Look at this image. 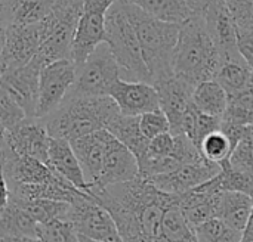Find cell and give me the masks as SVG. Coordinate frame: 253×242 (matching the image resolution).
<instances>
[{
  "label": "cell",
  "mask_w": 253,
  "mask_h": 242,
  "mask_svg": "<svg viewBox=\"0 0 253 242\" xmlns=\"http://www.w3.org/2000/svg\"><path fill=\"white\" fill-rule=\"evenodd\" d=\"M89 195L111 214L123 242H159L165 214L178 203V195L160 191L141 176L107 188L90 186Z\"/></svg>",
  "instance_id": "6da1fadb"
},
{
  "label": "cell",
  "mask_w": 253,
  "mask_h": 242,
  "mask_svg": "<svg viewBox=\"0 0 253 242\" xmlns=\"http://www.w3.org/2000/svg\"><path fill=\"white\" fill-rule=\"evenodd\" d=\"M120 115L111 96H67L56 111L43 118L50 138L73 142L93 132L108 129Z\"/></svg>",
  "instance_id": "7a4b0ae2"
},
{
  "label": "cell",
  "mask_w": 253,
  "mask_h": 242,
  "mask_svg": "<svg viewBox=\"0 0 253 242\" xmlns=\"http://www.w3.org/2000/svg\"><path fill=\"white\" fill-rule=\"evenodd\" d=\"M120 4L132 22L151 75V84L173 77V55L179 38L181 25L153 18L136 4L120 0Z\"/></svg>",
  "instance_id": "3957f363"
},
{
  "label": "cell",
  "mask_w": 253,
  "mask_h": 242,
  "mask_svg": "<svg viewBox=\"0 0 253 242\" xmlns=\"http://www.w3.org/2000/svg\"><path fill=\"white\" fill-rule=\"evenodd\" d=\"M222 56L206 30L202 16H193L181 25L173 55V74L190 86L215 80Z\"/></svg>",
  "instance_id": "277c9868"
},
{
  "label": "cell",
  "mask_w": 253,
  "mask_h": 242,
  "mask_svg": "<svg viewBox=\"0 0 253 242\" xmlns=\"http://www.w3.org/2000/svg\"><path fill=\"white\" fill-rule=\"evenodd\" d=\"M105 43L110 46L122 71V80L151 83V75L144 61L138 34L117 0L107 13Z\"/></svg>",
  "instance_id": "5b68a950"
},
{
  "label": "cell",
  "mask_w": 253,
  "mask_h": 242,
  "mask_svg": "<svg viewBox=\"0 0 253 242\" xmlns=\"http://www.w3.org/2000/svg\"><path fill=\"white\" fill-rule=\"evenodd\" d=\"M84 0H55L44 19L47 37L34 56L43 67L62 59H73V44Z\"/></svg>",
  "instance_id": "8992f818"
},
{
  "label": "cell",
  "mask_w": 253,
  "mask_h": 242,
  "mask_svg": "<svg viewBox=\"0 0 253 242\" xmlns=\"http://www.w3.org/2000/svg\"><path fill=\"white\" fill-rule=\"evenodd\" d=\"M122 80L120 67L107 43H102L96 50L77 67L74 86L70 96H110L116 83Z\"/></svg>",
  "instance_id": "52a82bcc"
},
{
  "label": "cell",
  "mask_w": 253,
  "mask_h": 242,
  "mask_svg": "<svg viewBox=\"0 0 253 242\" xmlns=\"http://www.w3.org/2000/svg\"><path fill=\"white\" fill-rule=\"evenodd\" d=\"M47 37L44 21L31 25H9L1 28V72L21 68L31 62Z\"/></svg>",
  "instance_id": "ba28073f"
},
{
  "label": "cell",
  "mask_w": 253,
  "mask_h": 242,
  "mask_svg": "<svg viewBox=\"0 0 253 242\" xmlns=\"http://www.w3.org/2000/svg\"><path fill=\"white\" fill-rule=\"evenodd\" d=\"M70 222L77 232L96 242H123L111 214L86 192H80L71 203Z\"/></svg>",
  "instance_id": "9c48e42d"
},
{
  "label": "cell",
  "mask_w": 253,
  "mask_h": 242,
  "mask_svg": "<svg viewBox=\"0 0 253 242\" xmlns=\"http://www.w3.org/2000/svg\"><path fill=\"white\" fill-rule=\"evenodd\" d=\"M76 75L77 65L73 59L56 61L42 68L36 118L43 120L59 108L74 86Z\"/></svg>",
  "instance_id": "30bf717a"
},
{
  "label": "cell",
  "mask_w": 253,
  "mask_h": 242,
  "mask_svg": "<svg viewBox=\"0 0 253 242\" xmlns=\"http://www.w3.org/2000/svg\"><path fill=\"white\" fill-rule=\"evenodd\" d=\"M117 0H84L76 38L73 44V61L82 65L99 44L105 43V22L110 7Z\"/></svg>",
  "instance_id": "8fae6325"
},
{
  "label": "cell",
  "mask_w": 253,
  "mask_h": 242,
  "mask_svg": "<svg viewBox=\"0 0 253 242\" xmlns=\"http://www.w3.org/2000/svg\"><path fill=\"white\" fill-rule=\"evenodd\" d=\"M1 142L18 155L36 158L49 166L50 135L39 118H25L18 126L1 130Z\"/></svg>",
  "instance_id": "7c38bea8"
},
{
  "label": "cell",
  "mask_w": 253,
  "mask_h": 242,
  "mask_svg": "<svg viewBox=\"0 0 253 242\" xmlns=\"http://www.w3.org/2000/svg\"><path fill=\"white\" fill-rule=\"evenodd\" d=\"M1 174L3 185L13 189L21 185H42L58 177L53 170L31 157L18 155L6 143L1 142Z\"/></svg>",
  "instance_id": "4fadbf2b"
},
{
  "label": "cell",
  "mask_w": 253,
  "mask_h": 242,
  "mask_svg": "<svg viewBox=\"0 0 253 242\" xmlns=\"http://www.w3.org/2000/svg\"><path fill=\"white\" fill-rule=\"evenodd\" d=\"M43 65L34 58L21 68L1 72L0 87L4 89L25 111L28 118H36L39 105V83Z\"/></svg>",
  "instance_id": "5bb4252c"
},
{
  "label": "cell",
  "mask_w": 253,
  "mask_h": 242,
  "mask_svg": "<svg viewBox=\"0 0 253 242\" xmlns=\"http://www.w3.org/2000/svg\"><path fill=\"white\" fill-rule=\"evenodd\" d=\"M221 172V166L208 160L194 164H185L172 173L160 174L148 179L156 188L170 195H182L193 191L203 183L216 177Z\"/></svg>",
  "instance_id": "9a60e30c"
},
{
  "label": "cell",
  "mask_w": 253,
  "mask_h": 242,
  "mask_svg": "<svg viewBox=\"0 0 253 242\" xmlns=\"http://www.w3.org/2000/svg\"><path fill=\"white\" fill-rule=\"evenodd\" d=\"M110 96L117 104L120 114L126 117H141L160 111L159 92L151 83L119 80Z\"/></svg>",
  "instance_id": "2e32d148"
},
{
  "label": "cell",
  "mask_w": 253,
  "mask_h": 242,
  "mask_svg": "<svg viewBox=\"0 0 253 242\" xmlns=\"http://www.w3.org/2000/svg\"><path fill=\"white\" fill-rule=\"evenodd\" d=\"M154 86L160 98V111L168 117L172 135H182V118L193 104L194 87L176 75Z\"/></svg>",
  "instance_id": "e0dca14e"
},
{
  "label": "cell",
  "mask_w": 253,
  "mask_h": 242,
  "mask_svg": "<svg viewBox=\"0 0 253 242\" xmlns=\"http://www.w3.org/2000/svg\"><path fill=\"white\" fill-rule=\"evenodd\" d=\"M202 18L208 33L218 46L222 59L240 56L237 46V27L227 9L225 0H213Z\"/></svg>",
  "instance_id": "ac0fdd59"
},
{
  "label": "cell",
  "mask_w": 253,
  "mask_h": 242,
  "mask_svg": "<svg viewBox=\"0 0 253 242\" xmlns=\"http://www.w3.org/2000/svg\"><path fill=\"white\" fill-rule=\"evenodd\" d=\"M138 177H139V164L136 157L133 155L132 151H129L123 143H120L114 138L108 145L99 180L90 186L107 188L113 185L132 182Z\"/></svg>",
  "instance_id": "d6986e66"
},
{
  "label": "cell",
  "mask_w": 253,
  "mask_h": 242,
  "mask_svg": "<svg viewBox=\"0 0 253 242\" xmlns=\"http://www.w3.org/2000/svg\"><path fill=\"white\" fill-rule=\"evenodd\" d=\"M113 139V133L107 129H102L70 142L83 167L89 185H95L99 180L105 154Z\"/></svg>",
  "instance_id": "ffe728a7"
},
{
  "label": "cell",
  "mask_w": 253,
  "mask_h": 242,
  "mask_svg": "<svg viewBox=\"0 0 253 242\" xmlns=\"http://www.w3.org/2000/svg\"><path fill=\"white\" fill-rule=\"evenodd\" d=\"M49 167L53 170V173L67 180L76 189L89 194L90 185L87 183L83 167L68 140L50 138Z\"/></svg>",
  "instance_id": "44dd1931"
},
{
  "label": "cell",
  "mask_w": 253,
  "mask_h": 242,
  "mask_svg": "<svg viewBox=\"0 0 253 242\" xmlns=\"http://www.w3.org/2000/svg\"><path fill=\"white\" fill-rule=\"evenodd\" d=\"M222 192L211 189L206 183L178 195V204L185 219L193 228H197L209 220L218 219V208Z\"/></svg>",
  "instance_id": "7402d4cb"
},
{
  "label": "cell",
  "mask_w": 253,
  "mask_h": 242,
  "mask_svg": "<svg viewBox=\"0 0 253 242\" xmlns=\"http://www.w3.org/2000/svg\"><path fill=\"white\" fill-rule=\"evenodd\" d=\"M55 0H0L1 28L43 22L52 12Z\"/></svg>",
  "instance_id": "603a6c76"
},
{
  "label": "cell",
  "mask_w": 253,
  "mask_h": 242,
  "mask_svg": "<svg viewBox=\"0 0 253 242\" xmlns=\"http://www.w3.org/2000/svg\"><path fill=\"white\" fill-rule=\"evenodd\" d=\"M253 213V197L245 192H222L218 219L245 234Z\"/></svg>",
  "instance_id": "cb8c5ba5"
},
{
  "label": "cell",
  "mask_w": 253,
  "mask_h": 242,
  "mask_svg": "<svg viewBox=\"0 0 253 242\" xmlns=\"http://www.w3.org/2000/svg\"><path fill=\"white\" fill-rule=\"evenodd\" d=\"M12 201L19 208H22L30 217H33L39 225H46L53 220H70L71 204L52 200H21L3 192V203Z\"/></svg>",
  "instance_id": "d4e9b609"
},
{
  "label": "cell",
  "mask_w": 253,
  "mask_h": 242,
  "mask_svg": "<svg viewBox=\"0 0 253 242\" xmlns=\"http://www.w3.org/2000/svg\"><path fill=\"white\" fill-rule=\"evenodd\" d=\"M228 101H230L228 93L216 80L200 83L199 86L194 87V92H193L194 106L200 112L211 115V117L221 118V120L225 115V111L228 108Z\"/></svg>",
  "instance_id": "484cf974"
},
{
  "label": "cell",
  "mask_w": 253,
  "mask_h": 242,
  "mask_svg": "<svg viewBox=\"0 0 253 242\" xmlns=\"http://www.w3.org/2000/svg\"><path fill=\"white\" fill-rule=\"evenodd\" d=\"M107 130H110L113 136L129 151H132L138 161L147 154L150 140L141 132L139 117H126L120 114Z\"/></svg>",
  "instance_id": "4316f807"
},
{
  "label": "cell",
  "mask_w": 253,
  "mask_h": 242,
  "mask_svg": "<svg viewBox=\"0 0 253 242\" xmlns=\"http://www.w3.org/2000/svg\"><path fill=\"white\" fill-rule=\"evenodd\" d=\"M39 228L40 225L12 201H6L1 204V211H0L1 235L39 238Z\"/></svg>",
  "instance_id": "83f0119b"
},
{
  "label": "cell",
  "mask_w": 253,
  "mask_h": 242,
  "mask_svg": "<svg viewBox=\"0 0 253 242\" xmlns=\"http://www.w3.org/2000/svg\"><path fill=\"white\" fill-rule=\"evenodd\" d=\"M215 80L225 89L228 96H233L246 90L251 86L253 72L240 55L236 58L222 59Z\"/></svg>",
  "instance_id": "f1b7e54d"
},
{
  "label": "cell",
  "mask_w": 253,
  "mask_h": 242,
  "mask_svg": "<svg viewBox=\"0 0 253 242\" xmlns=\"http://www.w3.org/2000/svg\"><path fill=\"white\" fill-rule=\"evenodd\" d=\"M144 12L165 22L179 24L182 25L190 18H193V12L190 10L185 0H127Z\"/></svg>",
  "instance_id": "f546056e"
},
{
  "label": "cell",
  "mask_w": 253,
  "mask_h": 242,
  "mask_svg": "<svg viewBox=\"0 0 253 242\" xmlns=\"http://www.w3.org/2000/svg\"><path fill=\"white\" fill-rule=\"evenodd\" d=\"M206 185L218 192H245L253 197V177L236 170L230 160L221 164V172Z\"/></svg>",
  "instance_id": "4dcf8cb0"
},
{
  "label": "cell",
  "mask_w": 253,
  "mask_h": 242,
  "mask_svg": "<svg viewBox=\"0 0 253 242\" xmlns=\"http://www.w3.org/2000/svg\"><path fill=\"white\" fill-rule=\"evenodd\" d=\"M197 242H242L243 234L230 228L219 219L209 220L194 228Z\"/></svg>",
  "instance_id": "1f68e13d"
},
{
  "label": "cell",
  "mask_w": 253,
  "mask_h": 242,
  "mask_svg": "<svg viewBox=\"0 0 253 242\" xmlns=\"http://www.w3.org/2000/svg\"><path fill=\"white\" fill-rule=\"evenodd\" d=\"M200 154L212 163L216 164H222L225 161L230 160L231 154H233V145L228 139V136L222 132H213L211 133L202 143L200 146Z\"/></svg>",
  "instance_id": "d6a6232c"
},
{
  "label": "cell",
  "mask_w": 253,
  "mask_h": 242,
  "mask_svg": "<svg viewBox=\"0 0 253 242\" xmlns=\"http://www.w3.org/2000/svg\"><path fill=\"white\" fill-rule=\"evenodd\" d=\"M39 240L42 242H82L80 234L70 220H53L39 228Z\"/></svg>",
  "instance_id": "836d02e7"
},
{
  "label": "cell",
  "mask_w": 253,
  "mask_h": 242,
  "mask_svg": "<svg viewBox=\"0 0 253 242\" xmlns=\"http://www.w3.org/2000/svg\"><path fill=\"white\" fill-rule=\"evenodd\" d=\"M27 117L25 111L21 105L4 90L0 87V123L1 130H9L24 121Z\"/></svg>",
  "instance_id": "e575fe53"
},
{
  "label": "cell",
  "mask_w": 253,
  "mask_h": 242,
  "mask_svg": "<svg viewBox=\"0 0 253 242\" xmlns=\"http://www.w3.org/2000/svg\"><path fill=\"white\" fill-rule=\"evenodd\" d=\"M231 166L253 177V136L246 133V138L234 148L231 157H230Z\"/></svg>",
  "instance_id": "d590c367"
},
{
  "label": "cell",
  "mask_w": 253,
  "mask_h": 242,
  "mask_svg": "<svg viewBox=\"0 0 253 242\" xmlns=\"http://www.w3.org/2000/svg\"><path fill=\"white\" fill-rule=\"evenodd\" d=\"M139 126L142 135L148 139L153 140L154 138L170 132V123L168 117L162 111H154L148 112L139 117Z\"/></svg>",
  "instance_id": "8d00e7d4"
},
{
  "label": "cell",
  "mask_w": 253,
  "mask_h": 242,
  "mask_svg": "<svg viewBox=\"0 0 253 242\" xmlns=\"http://www.w3.org/2000/svg\"><path fill=\"white\" fill-rule=\"evenodd\" d=\"M237 28L253 30V0H225Z\"/></svg>",
  "instance_id": "74e56055"
},
{
  "label": "cell",
  "mask_w": 253,
  "mask_h": 242,
  "mask_svg": "<svg viewBox=\"0 0 253 242\" xmlns=\"http://www.w3.org/2000/svg\"><path fill=\"white\" fill-rule=\"evenodd\" d=\"M221 129H222V120L221 118L211 117V115H206V114L199 111L197 117H196V124H194V132H193L191 140L197 146V149L200 151V146H202L203 140L211 133L218 132Z\"/></svg>",
  "instance_id": "f35d334b"
},
{
  "label": "cell",
  "mask_w": 253,
  "mask_h": 242,
  "mask_svg": "<svg viewBox=\"0 0 253 242\" xmlns=\"http://www.w3.org/2000/svg\"><path fill=\"white\" fill-rule=\"evenodd\" d=\"M173 149H175V135H172V132H168L150 140V146L145 155L153 158H165V157H170L173 154Z\"/></svg>",
  "instance_id": "ab89813d"
},
{
  "label": "cell",
  "mask_w": 253,
  "mask_h": 242,
  "mask_svg": "<svg viewBox=\"0 0 253 242\" xmlns=\"http://www.w3.org/2000/svg\"><path fill=\"white\" fill-rule=\"evenodd\" d=\"M237 46L242 58L253 72V30L237 28Z\"/></svg>",
  "instance_id": "60d3db41"
},
{
  "label": "cell",
  "mask_w": 253,
  "mask_h": 242,
  "mask_svg": "<svg viewBox=\"0 0 253 242\" xmlns=\"http://www.w3.org/2000/svg\"><path fill=\"white\" fill-rule=\"evenodd\" d=\"M194 16H203L213 0H185Z\"/></svg>",
  "instance_id": "b9f144b4"
},
{
  "label": "cell",
  "mask_w": 253,
  "mask_h": 242,
  "mask_svg": "<svg viewBox=\"0 0 253 242\" xmlns=\"http://www.w3.org/2000/svg\"><path fill=\"white\" fill-rule=\"evenodd\" d=\"M0 242H42L39 238L30 237H10V235H0Z\"/></svg>",
  "instance_id": "7bdbcfd3"
},
{
  "label": "cell",
  "mask_w": 253,
  "mask_h": 242,
  "mask_svg": "<svg viewBox=\"0 0 253 242\" xmlns=\"http://www.w3.org/2000/svg\"><path fill=\"white\" fill-rule=\"evenodd\" d=\"M242 242H253V213L251 220H249V225H248V228H246V231L243 234Z\"/></svg>",
  "instance_id": "ee69618b"
},
{
  "label": "cell",
  "mask_w": 253,
  "mask_h": 242,
  "mask_svg": "<svg viewBox=\"0 0 253 242\" xmlns=\"http://www.w3.org/2000/svg\"><path fill=\"white\" fill-rule=\"evenodd\" d=\"M80 241L82 242H96V241H92V240H89V238H84V237H82V235H80Z\"/></svg>",
  "instance_id": "f6af8a7d"
}]
</instances>
